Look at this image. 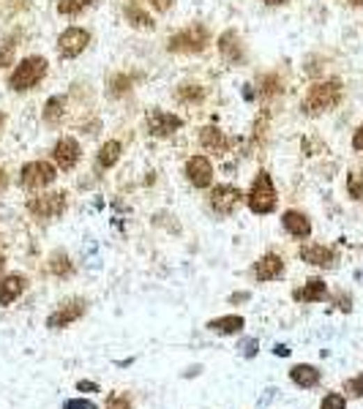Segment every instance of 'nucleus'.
Instances as JSON below:
<instances>
[{
    "instance_id": "f257e3e1",
    "label": "nucleus",
    "mask_w": 363,
    "mask_h": 409,
    "mask_svg": "<svg viewBox=\"0 0 363 409\" xmlns=\"http://www.w3.org/2000/svg\"><path fill=\"white\" fill-rule=\"evenodd\" d=\"M341 95H344L341 79H323V82H314V85L306 91L303 101H300V112H303L306 118L325 115V112L339 107Z\"/></svg>"
},
{
    "instance_id": "f03ea898",
    "label": "nucleus",
    "mask_w": 363,
    "mask_h": 409,
    "mask_svg": "<svg viewBox=\"0 0 363 409\" xmlns=\"http://www.w3.org/2000/svg\"><path fill=\"white\" fill-rule=\"evenodd\" d=\"M47 71H49V63L41 55H31V58L20 61V63L14 65L11 77H8V91H14V93L33 91L36 85H41V79L47 77Z\"/></svg>"
},
{
    "instance_id": "7ed1b4c3",
    "label": "nucleus",
    "mask_w": 363,
    "mask_h": 409,
    "mask_svg": "<svg viewBox=\"0 0 363 409\" xmlns=\"http://www.w3.org/2000/svg\"><path fill=\"white\" fill-rule=\"evenodd\" d=\"M210 44V31L202 25V22H194L183 31L172 33L169 41H167V52H175V55H199L205 52Z\"/></svg>"
},
{
    "instance_id": "20e7f679",
    "label": "nucleus",
    "mask_w": 363,
    "mask_h": 409,
    "mask_svg": "<svg viewBox=\"0 0 363 409\" xmlns=\"http://www.w3.org/2000/svg\"><path fill=\"white\" fill-rule=\"evenodd\" d=\"M276 186H273V178H270V172H265L260 169L257 172V178L252 180V189L246 194V205H249V210L254 213V216H270L273 210H276Z\"/></svg>"
},
{
    "instance_id": "39448f33",
    "label": "nucleus",
    "mask_w": 363,
    "mask_h": 409,
    "mask_svg": "<svg viewBox=\"0 0 363 409\" xmlns=\"http://www.w3.org/2000/svg\"><path fill=\"white\" fill-rule=\"evenodd\" d=\"M58 178V167L49 164V161H28L22 169H20V183L22 189L28 191H41L47 186H52Z\"/></svg>"
},
{
    "instance_id": "423d86ee",
    "label": "nucleus",
    "mask_w": 363,
    "mask_h": 409,
    "mask_svg": "<svg viewBox=\"0 0 363 409\" xmlns=\"http://www.w3.org/2000/svg\"><path fill=\"white\" fill-rule=\"evenodd\" d=\"M68 208V199L63 191H52V194H41V196H33L28 202V210L33 213L36 219H58L63 216Z\"/></svg>"
},
{
    "instance_id": "0eeeda50",
    "label": "nucleus",
    "mask_w": 363,
    "mask_h": 409,
    "mask_svg": "<svg viewBox=\"0 0 363 409\" xmlns=\"http://www.w3.org/2000/svg\"><path fill=\"white\" fill-rule=\"evenodd\" d=\"M88 44H91V33L85 31V28H66L58 36L55 47H58V55L63 61H74V58H79L88 49Z\"/></svg>"
},
{
    "instance_id": "6e6552de",
    "label": "nucleus",
    "mask_w": 363,
    "mask_h": 409,
    "mask_svg": "<svg viewBox=\"0 0 363 409\" xmlns=\"http://www.w3.org/2000/svg\"><path fill=\"white\" fill-rule=\"evenodd\" d=\"M145 123H148V134L150 137H172V134H178L183 128V118L153 107V109H148Z\"/></svg>"
},
{
    "instance_id": "1a4fd4ad",
    "label": "nucleus",
    "mask_w": 363,
    "mask_h": 409,
    "mask_svg": "<svg viewBox=\"0 0 363 409\" xmlns=\"http://www.w3.org/2000/svg\"><path fill=\"white\" fill-rule=\"evenodd\" d=\"M85 311H88V303H85L82 298H71V300L61 303L52 314L47 316V327H49V330H63V327H68L71 322L82 319Z\"/></svg>"
},
{
    "instance_id": "9d476101",
    "label": "nucleus",
    "mask_w": 363,
    "mask_h": 409,
    "mask_svg": "<svg viewBox=\"0 0 363 409\" xmlns=\"http://www.w3.org/2000/svg\"><path fill=\"white\" fill-rule=\"evenodd\" d=\"M240 199H243L240 189H235V186H230V183L216 186V189L210 191V196H208V202H210V208L216 210V216H224V219L238 210Z\"/></svg>"
},
{
    "instance_id": "9b49d317",
    "label": "nucleus",
    "mask_w": 363,
    "mask_h": 409,
    "mask_svg": "<svg viewBox=\"0 0 363 409\" xmlns=\"http://www.w3.org/2000/svg\"><path fill=\"white\" fill-rule=\"evenodd\" d=\"M183 175L186 180L194 186V189H208L213 183V164L208 156H189L186 158V167H183Z\"/></svg>"
},
{
    "instance_id": "f8f14e48",
    "label": "nucleus",
    "mask_w": 363,
    "mask_h": 409,
    "mask_svg": "<svg viewBox=\"0 0 363 409\" xmlns=\"http://www.w3.org/2000/svg\"><path fill=\"white\" fill-rule=\"evenodd\" d=\"M79 158H82V148H79V142H77L74 137H61V139L55 142V148H52V161H55L58 169L71 172V169L79 164Z\"/></svg>"
},
{
    "instance_id": "ddd939ff",
    "label": "nucleus",
    "mask_w": 363,
    "mask_h": 409,
    "mask_svg": "<svg viewBox=\"0 0 363 409\" xmlns=\"http://www.w3.org/2000/svg\"><path fill=\"white\" fill-rule=\"evenodd\" d=\"M222 58L230 65H243L246 63V47H243V38L238 36V31H224L216 41Z\"/></svg>"
},
{
    "instance_id": "4468645a",
    "label": "nucleus",
    "mask_w": 363,
    "mask_h": 409,
    "mask_svg": "<svg viewBox=\"0 0 363 409\" xmlns=\"http://www.w3.org/2000/svg\"><path fill=\"white\" fill-rule=\"evenodd\" d=\"M284 276V259L279 254L268 252L254 262V279L257 281H276Z\"/></svg>"
},
{
    "instance_id": "2eb2a0df",
    "label": "nucleus",
    "mask_w": 363,
    "mask_h": 409,
    "mask_svg": "<svg viewBox=\"0 0 363 409\" xmlns=\"http://www.w3.org/2000/svg\"><path fill=\"white\" fill-rule=\"evenodd\" d=\"M199 145L208 151V153H216V156H224L230 151L232 139L222 131L219 126H205L199 131Z\"/></svg>"
},
{
    "instance_id": "dca6fc26",
    "label": "nucleus",
    "mask_w": 363,
    "mask_h": 409,
    "mask_svg": "<svg viewBox=\"0 0 363 409\" xmlns=\"http://www.w3.org/2000/svg\"><path fill=\"white\" fill-rule=\"evenodd\" d=\"M300 259L309 262V265H314V268H336L339 254L333 252V249H328V246L311 243V246H303L300 249Z\"/></svg>"
},
{
    "instance_id": "f3484780",
    "label": "nucleus",
    "mask_w": 363,
    "mask_h": 409,
    "mask_svg": "<svg viewBox=\"0 0 363 409\" xmlns=\"http://www.w3.org/2000/svg\"><path fill=\"white\" fill-rule=\"evenodd\" d=\"M281 226L298 238V240H306L309 235H311V221L306 213H300V210H287V213H281Z\"/></svg>"
},
{
    "instance_id": "a211bd4d",
    "label": "nucleus",
    "mask_w": 363,
    "mask_h": 409,
    "mask_svg": "<svg viewBox=\"0 0 363 409\" xmlns=\"http://www.w3.org/2000/svg\"><path fill=\"white\" fill-rule=\"evenodd\" d=\"M293 298H295L298 303H320V300L328 298V284L323 281V279H309L303 286H298L295 292H293Z\"/></svg>"
},
{
    "instance_id": "6ab92c4d",
    "label": "nucleus",
    "mask_w": 363,
    "mask_h": 409,
    "mask_svg": "<svg viewBox=\"0 0 363 409\" xmlns=\"http://www.w3.org/2000/svg\"><path fill=\"white\" fill-rule=\"evenodd\" d=\"M25 289H28V279H25V276H20V273L6 276V279L0 281V306H11Z\"/></svg>"
},
{
    "instance_id": "aec40b11",
    "label": "nucleus",
    "mask_w": 363,
    "mask_h": 409,
    "mask_svg": "<svg viewBox=\"0 0 363 409\" xmlns=\"http://www.w3.org/2000/svg\"><path fill=\"white\" fill-rule=\"evenodd\" d=\"M243 327H246V319L240 314L219 316V319H210L208 322V330L216 333V336H238Z\"/></svg>"
},
{
    "instance_id": "412c9836",
    "label": "nucleus",
    "mask_w": 363,
    "mask_h": 409,
    "mask_svg": "<svg viewBox=\"0 0 363 409\" xmlns=\"http://www.w3.org/2000/svg\"><path fill=\"white\" fill-rule=\"evenodd\" d=\"M290 379L295 382L298 387L311 390V387H317V385H320V371H317L314 366H309V363H298V366L290 369Z\"/></svg>"
},
{
    "instance_id": "4be33fe9",
    "label": "nucleus",
    "mask_w": 363,
    "mask_h": 409,
    "mask_svg": "<svg viewBox=\"0 0 363 409\" xmlns=\"http://www.w3.org/2000/svg\"><path fill=\"white\" fill-rule=\"evenodd\" d=\"M123 14H126V22L137 28V31H153V17L139 6V3H126V8H123Z\"/></svg>"
},
{
    "instance_id": "5701e85b",
    "label": "nucleus",
    "mask_w": 363,
    "mask_h": 409,
    "mask_svg": "<svg viewBox=\"0 0 363 409\" xmlns=\"http://www.w3.org/2000/svg\"><path fill=\"white\" fill-rule=\"evenodd\" d=\"M63 115H66V98H63V95L47 98L44 112H41L44 123H47V126H61V123H63Z\"/></svg>"
},
{
    "instance_id": "b1692460",
    "label": "nucleus",
    "mask_w": 363,
    "mask_h": 409,
    "mask_svg": "<svg viewBox=\"0 0 363 409\" xmlns=\"http://www.w3.org/2000/svg\"><path fill=\"white\" fill-rule=\"evenodd\" d=\"M123 153V145L118 139H107L99 148V156H96V167L99 169H112L118 164V158Z\"/></svg>"
},
{
    "instance_id": "393cba45",
    "label": "nucleus",
    "mask_w": 363,
    "mask_h": 409,
    "mask_svg": "<svg viewBox=\"0 0 363 409\" xmlns=\"http://www.w3.org/2000/svg\"><path fill=\"white\" fill-rule=\"evenodd\" d=\"M257 93L260 98H273V95L284 93V82L279 74H263L260 82H257Z\"/></svg>"
},
{
    "instance_id": "a878e982",
    "label": "nucleus",
    "mask_w": 363,
    "mask_h": 409,
    "mask_svg": "<svg viewBox=\"0 0 363 409\" xmlns=\"http://www.w3.org/2000/svg\"><path fill=\"white\" fill-rule=\"evenodd\" d=\"M49 273L58 276V279H68V276L74 273V265H71V259H68L66 252H55L49 256Z\"/></svg>"
},
{
    "instance_id": "bb28decb",
    "label": "nucleus",
    "mask_w": 363,
    "mask_h": 409,
    "mask_svg": "<svg viewBox=\"0 0 363 409\" xmlns=\"http://www.w3.org/2000/svg\"><path fill=\"white\" fill-rule=\"evenodd\" d=\"M99 0H58V14L63 17H74V14H82L85 8L96 6Z\"/></svg>"
},
{
    "instance_id": "cd10ccee",
    "label": "nucleus",
    "mask_w": 363,
    "mask_h": 409,
    "mask_svg": "<svg viewBox=\"0 0 363 409\" xmlns=\"http://www.w3.org/2000/svg\"><path fill=\"white\" fill-rule=\"evenodd\" d=\"M134 85V77H129V74H115L112 79H109V95H126L129 91H132Z\"/></svg>"
},
{
    "instance_id": "c85d7f7f",
    "label": "nucleus",
    "mask_w": 363,
    "mask_h": 409,
    "mask_svg": "<svg viewBox=\"0 0 363 409\" xmlns=\"http://www.w3.org/2000/svg\"><path fill=\"white\" fill-rule=\"evenodd\" d=\"M347 194L353 199H363V167L361 169H353L347 175Z\"/></svg>"
},
{
    "instance_id": "c756f323",
    "label": "nucleus",
    "mask_w": 363,
    "mask_h": 409,
    "mask_svg": "<svg viewBox=\"0 0 363 409\" xmlns=\"http://www.w3.org/2000/svg\"><path fill=\"white\" fill-rule=\"evenodd\" d=\"M178 98L186 101V104L202 101V98H205V88H202V85H180V88H178Z\"/></svg>"
},
{
    "instance_id": "7c9ffc66",
    "label": "nucleus",
    "mask_w": 363,
    "mask_h": 409,
    "mask_svg": "<svg viewBox=\"0 0 363 409\" xmlns=\"http://www.w3.org/2000/svg\"><path fill=\"white\" fill-rule=\"evenodd\" d=\"M14 55H17V41H14V38H6V41L0 44V68L14 65Z\"/></svg>"
},
{
    "instance_id": "2f4dec72",
    "label": "nucleus",
    "mask_w": 363,
    "mask_h": 409,
    "mask_svg": "<svg viewBox=\"0 0 363 409\" xmlns=\"http://www.w3.org/2000/svg\"><path fill=\"white\" fill-rule=\"evenodd\" d=\"M104 409H132V399L126 393H112V396H107V407Z\"/></svg>"
},
{
    "instance_id": "473e14b6",
    "label": "nucleus",
    "mask_w": 363,
    "mask_h": 409,
    "mask_svg": "<svg viewBox=\"0 0 363 409\" xmlns=\"http://www.w3.org/2000/svg\"><path fill=\"white\" fill-rule=\"evenodd\" d=\"M344 393H347V396H353V399H361L363 396V374L347 379V382H344Z\"/></svg>"
},
{
    "instance_id": "72a5a7b5",
    "label": "nucleus",
    "mask_w": 363,
    "mask_h": 409,
    "mask_svg": "<svg viewBox=\"0 0 363 409\" xmlns=\"http://www.w3.org/2000/svg\"><path fill=\"white\" fill-rule=\"evenodd\" d=\"M344 396L341 393H328L325 399H323V404H320V409H344Z\"/></svg>"
},
{
    "instance_id": "f704fd0d",
    "label": "nucleus",
    "mask_w": 363,
    "mask_h": 409,
    "mask_svg": "<svg viewBox=\"0 0 363 409\" xmlns=\"http://www.w3.org/2000/svg\"><path fill=\"white\" fill-rule=\"evenodd\" d=\"M66 409H96V404L88 399H71V401H66Z\"/></svg>"
},
{
    "instance_id": "c9c22d12",
    "label": "nucleus",
    "mask_w": 363,
    "mask_h": 409,
    "mask_svg": "<svg viewBox=\"0 0 363 409\" xmlns=\"http://www.w3.org/2000/svg\"><path fill=\"white\" fill-rule=\"evenodd\" d=\"M257 341H254V339H249V341H243V344H240V352H243V357H254V355H257Z\"/></svg>"
},
{
    "instance_id": "e433bc0d",
    "label": "nucleus",
    "mask_w": 363,
    "mask_h": 409,
    "mask_svg": "<svg viewBox=\"0 0 363 409\" xmlns=\"http://www.w3.org/2000/svg\"><path fill=\"white\" fill-rule=\"evenodd\" d=\"M77 390H79V393H96V390H99V385H96V382H91V379H79V382H77Z\"/></svg>"
},
{
    "instance_id": "4c0bfd02",
    "label": "nucleus",
    "mask_w": 363,
    "mask_h": 409,
    "mask_svg": "<svg viewBox=\"0 0 363 409\" xmlns=\"http://www.w3.org/2000/svg\"><path fill=\"white\" fill-rule=\"evenodd\" d=\"M353 151H358V153L363 151V123L355 128V134H353Z\"/></svg>"
},
{
    "instance_id": "58836bf2",
    "label": "nucleus",
    "mask_w": 363,
    "mask_h": 409,
    "mask_svg": "<svg viewBox=\"0 0 363 409\" xmlns=\"http://www.w3.org/2000/svg\"><path fill=\"white\" fill-rule=\"evenodd\" d=\"M150 6H153L156 11H162V14H164V11H169V6H172V0H150Z\"/></svg>"
},
{
    "instance_id": "ea45409f",
    "label": "nucleus",
    "mask_w": 363,
    "mask_h": 409,
    "mask_svg": "<svg viewBox=\"0 0 363 409\" xmlns=\"http://www.w3.org/2000/svg\"><path fill=\"white\" fill-rule=\"evenodd\" d=\"M273 355H279V357H287V355H290V346H287V344H276V346H273Z\"/></svg>"
},
{
    "instance_id": "a19ab883",
    "label": "nucleus",
    "mask_w": 363,
    "mask_h": 409,
    "mask_svg": "<svg viewBox=\"0 0 363 409\" xmlns=\"http://www.w3.org/2000/svg\"><path fill=\"white\" fill-rule=\"evenodd\" d=\"M230 300L232 303H238V300H249V295H246V292H240V295H232Z\"/></svg>"
},
{
    "instance_id": "79ce46f5",
    "label": "nucleus",
    "mask_w": 363,
    "mask_h": 409,
    "mask_svg": "<svg viewBox=\"0 0 363 409\" xmlns=\"http://www.w3.org/2000/svg\"><path fill=\"white\" fill-rule=\"evenodd\" d=\"M6 189V169H3V167H0V191Z\"/></svg>"
},
{
    "instance_id": "37998d69",
    "label": "nucleus",
    "mask_w": 363,
    "mask_h": 409,
    "mask_svg": "<svg viewBox=\"0 0 363 409\" xmlns=\"http://www.w3.org/2000/svg\"><path fill=\"white\" fill-rule=\"evenodd\" d=\"M265 6H281V3H290V0H263Z\"/></svg>"
},
{
    "instance_id": "c03bdc74",
    "label": "nucleus",
    "mask_w": 363,
    "mask_h": 409,
    "mask_svg": "<svg viewBox=\"0 0 363 409\" xmlns=\"http://www.w3.org/2000/svg\"><path fill=\"white\" fill-rule=\"evenodd\" d=\"M347 6H353V8H363V0H347Z\"/></svg>"
},
{
    "instance_id": "a18cd8bd",
    "label": "nucleus",
    "mask_w": 363,
    "mask_h": 409,
    "mask_svg": "<svg viewBox=\"0 0 363 409\" xmlns=\"http://www.w3.org/2000/svg\"><path fill=\"white\" fill-rule=\"evenodd\" d=\"M3 268H6V256L0 254V273H3Z\"/></svg>"
},
{
    "instance_id": "49530a36",
    "label": "nucleus",
    "mask_w": 363,
    "mask_h": 409,
    "mask_svg": "<svg viewBox=\"0 0 363 409\" xmlns=\"http://www.w3.org/2000/svg\"><path fill=\"white\" fill-rule=\"evenodd\" d=\"M3 123H6V115L0 112V131H3Z\"/></svg>"
}]
</instances>
